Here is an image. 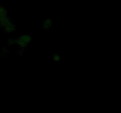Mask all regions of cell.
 <instances>
[{
	"mask_svg": "<svg viewBox=\"0 0 121 113\" xmlns=\"http://www.w3.org/2000/svg\"><path fill=\"white\" fill-rule=\"evenodd\" d=\"M31 36L27 34L21 35L17 39H16V44H17L20 47L25 48L27 47L31 41Z\"/></svg>",
	"mask_w": 121,
	"mask_h": 113,
	"instance_id": "1",
	"label": "cell"
},
{
	"mask_svg": "<svg viewBox=\"0 0 121 113\" xmlns=\"http://www.w3.org/2000/svg\"><path fill=\"white\" fill-rule=\"evenodd\" d=\"M4 28L5 31L7 32V33H10L13 32L15 30V25L14 23H13L11 20H9L8 22L5 24V25L3 27Z\"/></svg>",
	"mask_w": 121,
	"mask_h": 113,
	"instance_id": "2",
	"label": "cell"
},
{
	"mask_svg": "<svg viewBox=\"0 0 121 113\" xmlns=\"http://www.w3.org/2000/svg\"><path fill=\"white\" fill-rule=\"evenodd\" d=\"M53 25V21L50 19H47L45 20L42 25V28L44 29H49Z\"/></svg>",
	"mask_w": 121,
	"mask_h": 113,
	"instance_id": "3",
	"label": "cell"
},
{
	"mask_svg": "<svg viewBox=\"0 0 121 113\" xmlns=\"http://www.w3.org/2000/svg\"><path fill=\"white\" fill-rule=\"evenodd\" d=\"M9 20H10V19L6 15H1L0 16V26L4 27Z\"/></svg>",
	"mask_w": 121,
	"mask_h": 113,
	"instance_id": "4",
	"label": "cell"
},
{
	"mask_svg": "<svg viewBox=\"0 0 121 113\" xmlns=\"http://www.w3.org/2000/svg\"><path fill=\"white\" fill-rule=\"evenodd\" d=\"M53 60H54L56 62H59V61H60L61 60V56H60V55H59L58 54H54L53 55Z\"/></svg>",
	"mask_w": 121,
	"mask_h": 113,
	"instance_id": "5",
	"label": "cell"
},
{
	"mask_svg": "<svg viewBox=\"0 0 121 113\" xmlns=\"http://www.w3.org/2000/svg\"><path fill=\"white\" fill-rule=\"evenodd\" d=\"M8 44L10 45H14L16 44V39L10 38L8 40Z\"/></svg>",
	"mask_w": 121,
	"mask_h": 113,
	"instance_id": "6",
	"label": "cell"
},
{
	"mask_svg": "<svg viewBox=\"0 0 121 113\" xmlns=\"http://www.w3.org/2000/svg\"><path fill=\"white\" fill-rule=\"evenodd\" d=\"M6 13H7V12H6V11L4 9L0 8V16L1 15H6Z\"/></svg>",
	"mask_w": 121,
	"mask_h": 113,
	"instance_id": "7",
	"label": "cell"
},
{
	"mask_svg": "<svg viewBox=\"0 0 121 113\" xmlns=\"http://www.w3.org/2000/svg\"><path fill=\"white\" fill-rule=\"evenodd\" d=\"M0 57H1V54H0Z\"/></svg>",
	"mask_w": 121,
	"mask_h": 113,
	"instance_id": "8",
	"label": "cell"
}]
</instances>
